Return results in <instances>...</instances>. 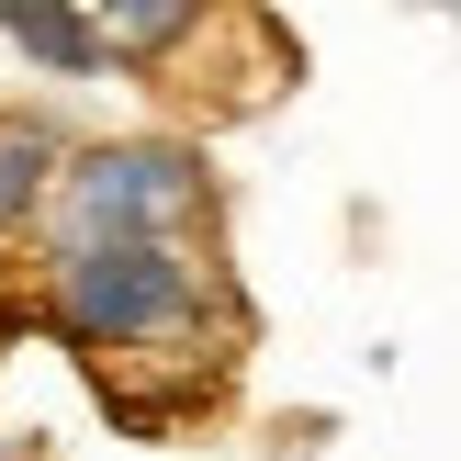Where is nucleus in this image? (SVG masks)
Returning a JSON list of instances; mask_svg holds the SVG:
<instances>
[{
	"instance_id": "39448f33",
	"label": "nucleus",
	"mask_w": 461,
	"mask_h": 461,
	"mask_svg": "<svg viewBox=\"0 0 461 461\" xmlns=\"http://www.w3.org/2000/svg\"><path fill=\"white\" fill-rule=\"evenodd\" d=\"M79 23L102 34L113 68H169V45L203 23V0H79Z\"/></svg>"
},
{
	"instance_id": "f03ea898",
	"label": "nucleus",
	"mask_w": 461,
	"mask_h": 461,
	"mask_svg": "<svg viewBox=\"0 0 461 461\" xmlns=\"http://www.w3.org/2000/svg\"><path fill=\"white\" fill-rule=\"evenodd\" d=\"M214 225V180L169 135H124V147H79L45 203V248L68 237H203Z\"/></svg>"
},
{
	"instance_id": "f257e3e1",
	"label": "nucleus",
	"mask_w": 461,
	"mask_h": 461,
	"mask_svg": "<svg viewBox=\"0 0 461 461\" xmlns=\"http://www.w3.org/2000/svg\"><path fill=\"white\" fill-rule=\"evenodd\" d=\"M45 315L90 360L192 349L214 327V259H203V237H68L45 248Z\"/></svg>"
},
{
	"instance_id": "20e7f679",
	"label": "nucleus",
	"mask_w": 461,
	"mask_h": 461,
	"mask_svg": "<svg viewBox=\"0 0 461 461\" xmlns=\"http://www.w3.org/2000/svg\"><path fill=\"white\" fill-rule=\"evenodd\" d=\"M0 34H12L45 79H102V68H113L102 34L79 23V0H0Z\"/></svg>"
},
{
	"instance_id": "7ed1b4c3",
	"label": "nucleus",
	"mask_w": 461,
	"mask_h": 461,
	"mask_svg": "<svg viewBox=\"0 0 461 461\" xmlns=\"http://www.w3.org/2000/svg\"><path fill=\"white\" fill-rule=\"evenodd\" d=\"M68 180V147L57 124H34V113H12L0 124V237H23V225H45V203H57Z\"/></svg>"
}]
</instances>
